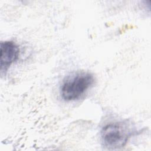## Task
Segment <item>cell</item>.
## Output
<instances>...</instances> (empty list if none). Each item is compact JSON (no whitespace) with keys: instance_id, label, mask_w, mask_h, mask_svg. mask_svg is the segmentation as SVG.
<instances>
[{"instance_id":"1","label":"cell","mask_w":151,"mask_h":151,"mask_svg":"<svg viewBox=\"0 0 151 151\" xmlns=\"http://www.w3.org/2000/svg\"><path fill=\"white\" fill-rule=\"evenodd\" d=\"M137 133L134 126L127 120L111 122L102 127L101 141L108 149H119L125 146L129 139Z\"/></svg>"},{"instance_id":"2","label":"cell","mask_w":151,"mask_h":151,"mask_svg":"<svg viewBox=\"0 0 151 151\" xmlns=\"http://www.w3.org/2000/svg\"><path fill=\"white\" fill-rule=\"evenodd\" d=\"M94 81V76L88 72H79L70 76L61 86V97L67 101L77 100L93 84Z\"/></svg>"},{"instance_id":"3","label":"cell","mask_w":151,"mask_h":151,"mask_svg":"<svg viewBox=\"0 0 151 151\" xmlns=\"http://www.w3.org/2000/svg\"><path fill=\"white\" fill-rule=\"evenodd\" d=\"M19 48L12 41L1 43L0 71L1 74H5L10 66L19 58Z\"/></svg>"}]
</instances>
